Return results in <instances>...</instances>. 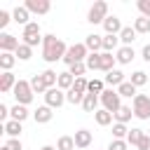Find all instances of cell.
Wrapping results in <instances>:
<instances>
[{
  "label": "cell",
  "instance_id": "1",
  "mask_svg": "<svg viewBox=\"0 0 150 150\" xmlns=\"http://www.w3.org/2000/svg\"><path fill=\"white\" fill-rule=\"evenodd\" d=\"M66 52H68L66 42H63L61 38H56L54 33H47V35L42 38V59H45L47 63H56V61H63Z\"/></svg>",
  "mask_w": 150,
  "mask_h": 150
},
{
  "label": "cell",
  "instance_id": "2",
  "mask_svg": "<svg viewBox=\"0 0 150 150\" xmlns=\"http://www.w3.org/2000/svg\"><path fill=\"white\" fill-rule=\"evenodd\" d=\"M87 56H89L87 45H84V42H75V45H70V47H68V52H66V56H63V63L70 68L73 63H84V61H87Z\"/></svg>",
  "mask_w": 150,
  "mask_h": 150
},
{
  "label": "cell",
  "instance_id": "3",
  "mask_svg": "<svg viewBox=\"0 0 150 150\" xmlns=\"http://www.w3.org/2000/svg\"><path fill=\"white\" fill-rule=\"evenodd\" d=\"M108 16H110V14H108V2H105V0H96V2L89 7V12H87V21H89L91 26H96V23L103 26V21H105Z\"/></svg>",
  "mask_w": 150,
  "mask_h": 150
},
{
  "label": "cell",
  "instance_id": "4",
  "mask_svg": "<svg viewBox=\"0 0 150 150\" xmlns=\"http://www.w3.org/2000/svg\"><path fill=\"white\" fill-rule=\"evenodd\" d=\"M42 38H45V35H42L38 21H30V23L23 28V33H21V42L28 45V47H38V45L42 42Z\"/></svg>",
  "mask_w": 150,
  "mask_h": 150
},
{
  "label": "cell",
  "instance_id": "5",
  "mask_svg": "<svg viewBox=\"0 0 150 150\" xmlns=\"http://www.w3.org/2000/svg\"><path fill=\"white\" fill-rule=\"evenodd\" d=\"M101 105H103V110H108V112H117L120 108H122V96L117 94V89H105L101 96Z\"/></svg>",
  "mask_w": 150,
  "mask_h": 150
},
{
  "label": "cell",
  "instance_id": "6",
  "mask_svg": "<svg viewBox=\"0 0 150 150\" xmlns=\"http://www.w3.org/2000/svg\"><path fill=\"white\" fill-rule=\"evenodd\" d=\"M131 110H134V117L150 120V96L148 94H136V98L131 101Z\"/></svg>",
  "mask_w": 150,
  "mask_h": 150
},
{
  "label": "cell",
  "instance_id": "7",
  "mask_svg": "<svg viewBox=\"0 0 150 150\" xmlns=\"http://www.w3.org/2000/svg\"><path fill=\"white\" fill-rule=\"evenodd\" d=\"M12 94H14L16 103H21V105L33 103V87H30V82H28V80H19V82H16V87L12 89Z\"/></svg>",
  "mask_w": 150,
  "mask_h": 150
},
{
  "label": "cell",
  "instance_id": "8",
  "mask_svg": "<svg viewBox=\"0 0 150 150\" xmlns=\"http://www.w3.org/2000/svg\"><path fill=\"white\" fill-rule=\"evenodd\" d=\"M63 103H66V91H61L59 87L47 89V94H45V105H49V108L54 110V108H61Z\"/></svg>",
  "mask_w": 150,
  "mask_h": 150
},
{
  "label": "cell",
  "instance_id": "9",
  "mask_svg": "<svg viewBox=\"0 0 150 150\" xmlns=\"http://www.w3.org/2000/svg\"><path fill=\"white\" fill-rule=\"evenodd\" d=\"M23 7H26L30 14H38V16H42V14H47V12L52 9L49 0H26Z\"/></svg>",
  "mask_w": 150,
  "mask_h": 150
},
{
  "label": "cell",
  "instance_id": "10",
  "mask_svg": "<svg viewBox=\"0 0 150 150\" xmlns=\"http://www.w3.org/2000/svg\"><path fill=\"white\" fill-rule=\"evenodd\" d=\"M19 38H14V35H9V33H2L0 35V52H9V54H14L16 49H19Z\"/></svg>",
  "mask_w": 150,
  "mask_h": 150
},
{
  "label": "cell",
  "instance_id": "11",
  "mask_svg": "<svg viewBox=\"0 0 150 150\" xmlns=\"http://www.w3.org/2000/svg\"><path fill=\"white\" fill-rule=\"evenodd\" d=\"M122 28H124V26H122L120 16H115V14H112V16H108V19L103 21V30H105V35H120V33H122Z\"/></svg>",
  "mask_w": 150,
  "mask_h": 150
},
{
  "label": "cell",
  "instance_id": "12",
  "mask_svg": "<svg viewBox=\"0 0 150 150\" xmlns=\"http://www.w3.org/2000/svg\"><path fill=\"white\" fill-rule=\"evenodd\" d=\"M115 59H117V63L120 66H127V63H131L134 59H136V52H134V47H120L117 52H115Z\"/></svg>",
  "mask_w": 150,
  "mask_h": 150
},
{
  "label": "cell",
  "instance_id": "13",
  "mask_svg": "<svg viewBox=\"0 0 150 150\" xmlns=\"http://www.w3.org/2000/svg\"><path fill=\"white\" fill-rule=\"evenodd\" d=\"M12 19H14L16 23H21V26L26 28V26L30 23V12H28V9L23 7V5H16V7L12 9Z\"/></svg>",
  "mask_w": 150,
  "mask_h": 150
},
{
  "label": "cell",
  "instance_id": "14",
  "mask_svg": "<svg viewBox=\"0 0 150 150\" xmlns=\"http://www.w3.org/2000/svg\"><path fill=\"white\" fill-rule=\"evenodd\" d=\"M84 45H87L89 54H98V49L103 52V35L91 33V35H87V38H84Z\"/></svg>",
  "mask_w": 150,
  "mask_h": 150
},
{
  "label": "cell",
  "instance_id": "15",
  "mask_svg": "<svg viewBox=\"0 0 150 150\" xmlns=\"http://www.w3.org/2000/svg\"><path fill=\"white\" fill-rule=\"evenodd\" d=\"M52 117H54V112L49 105H38V110H33V120L38 124H47V122H52Z\"/></svg>",
  "mask_w": 150,
  "mask_h": 150
},
{
  "label": "cell",
  "instance_id": "16",
  "mask_svg": "<svg viewBox=\"0 0 150 150\" xmlns=\"http://www.w3.org/2000/svg\"><path fill=\"white\" fill-rule=\"evenodd\" d=\"M16 82H19V80L14 77L12 70H9V73H2V75H0V91H2V94H9V91L16 87Z\"/></svg>",
  "mask_w": 150,
  "mask_h": 150
},
{
  "label": "cell",
  "instance_id": "17",
  "mask_svg": "<svg viewBox=\"0 0 150 150\" xmlns=\"http://www.w3.org/2000/svg\"><path fill=\"white\" fill-rule=\"evenodd\" d=\"M73 138H75V148H80V150L91 145V131L89 129H77Z\"/></svg>",
  "mask_w": 150,
  "mask_h": 150
},
{
  "label": "cell",
  "instance_id": "18",
  "mask_svg": "<svg viewBox=\"0 0 150 150\" xmlns=\"http://www.w3.org/2000/svg\"><path fill=\"white\" fill-rule=\"evenodd\" d=\"M28 115H30V112H28V108H26V105H21V103H16V105H12V108H9V120H16V122H21V124L28 120Z\"/></svg>",
  "mask_w": 150,
  "mask_h": 150
},
{
  "label": "cell",
  "instance_id": "19",
  "mask_svg": "<svg viewBox=\"0 0 150 150\" xmlns=\"http://www.w3.org/2000/svg\"><path fill=\"white\" fill-rule=\"evenodd\" d=\"M2 131H5L9 138H19L21 131H23V127H21V122H16V120H7V122L2 124Z\"/></svg>",
  "mask_w": 150,
  "mask_h": 150
},
{
  "label": "cell",
  "instance_id": "20",
  "mask_svg": "<svg viewBox=\"0 0 150 150\" xmlns=\"http://www.w3.org/2000/svg\"><path fill=\"white\" fill-rule=\"evenodd\" d=\"M122 82H127V80H124V73H122V70H117V68H115V70L105 73V84H110V87H115V89H117V87H120Z\"/></svg>",
  "mask_w": 150,
  "mask_h": 150
},
{
  "label": "cell",
  "instance_id": "21",
  "mask_svg": "<svg viewBox=\"0 0 150 150\" xmlns=\"http://www.w3.org/2000/svg\"><path fill=\"white\" fill-rule=\"evenodd\" d=\"M73 84H75V77H73L68 70L59 73V82H56V87H59L61 91H68V89H73Z\"/></svg>",
  "mask_w": 150,
  "mask_h": 150
},
{
  "label": "cell",
  "instance_id": "22",
  "mask_svg": "<svg viewBox=\"0 0 150 150\" xmlns=\"http://www.w3.org/2000/svg\"><path fill=\"white\" fill-rule=\"evenodd\" d=\"M30 87H33V94H47V82H45V77H42V73H38V75H33L30 77Z\"/></svg>",
  "mask_w": 150,
  "mask_h": 150
},
{
  "label": "cell",
  "instance_id": "23",
  "mask_svg": "<svg viewBox=\"0 0 150 150\" xmlns=\"http://www.w3.org/2000/svg\"><path fill=\"white\" fill-rule=\"evenodd\" d=\"M94 120H96V124H98V127H108V124H112L115 115H112V112H108V110H103V108H98V110L94 112Z\"/></svg>",
  "mask_w": 150,
  "mask_h": 150
},
{
  "label": "cell",
  "instance_id": "24",
  "mask_svg": "<svg viewBox=\"0 0 150 150\" xmlns=\"http://www.w3.org/2000/svg\"><path fill=\"white\" fill-rule=\"evenodd\" d=\"M136 35H138V33L134 30V26H124L122 33H120V42H122L124 47H131V42L136 40Z\"/></svg>",
  "mask_w": 150,
  "mask_h": 150
},
{
  "label": "cell",
  "instance_id": "25",
  "mask_svg": "<svg viewBox=\"0 0 150 150\" xmlns=\"http://www.w3.org/2000/svg\"><path fill=\"white\" fill-rule=\"evenodd\" d=\"M122 45H120V35H103V52H117Z\"/></svg>",
  "mask_w": 150,
  "mask_h": 150
},
{
  "label": "cell",
  "instance_id": "26",
  "mask_svg": "<svg viewBox=\"0 0 150 150\" xmlns=\"http://www.w3.org/2000/svg\"><path fill=\"white\" fill-rule=\"evenodd\" d=\"M115 63H117V59H115L110 52H101V70H103V73L115 70Z\"/></svg>",
  "mask_w": 150,
  "mask_h": 150
},
{
  "label": "cell",
  "instance_id": "27",
  "mask_svg": "<svg viewBox=\"0 0 150 150\" xmlns=\"http://www.w3.org/2000/svg\"><path fill=\"white\" fill-rule=\"evenodd\" d=\"M98 103H101V98L96 94H87L84 101H82V108H84V112H96L98 110Z\"/></svg>",
  "mask_w": 150,
  "mask_h": 150
},
{
  "label": "cell",
  "instance_id": "28",
  "mask_svg": "<svg viewBox=\"0 0 150 150\" xmlns=\"http://www.w3.org/2000/svg\"><path fill=\"white\" fill-rule=\"evenodd\" d=\"M14 63H16V56H14V54H9V52H0V68H2V73H9Z\"/></svg>",
  "mask_w": 150,
  "mask_h": 150
},
{
  "label": "cell",
  "instance_id": "29",
  "mask_svg": "<svg viewBox=\"0 0 150 150\" xmlns=\"http://www.w3.org/2000/svg\"><path fill=\"white\" fill-rule=\"evenodd\" d=\"M117 94H120L122 98H131V101H134V98H136V87L127 80V82H122V84L117 87Z\"/></svg>",
  "mask_w": 150,
  "mask_h": 150
},
{
  "label": "cell",
  "instance_id": "30",
  "mask_svg": "<svg viewBox=\"0 0 150 150\" xmlns=\"http://www.w3.org/2000/svg\"><path fill=\"white\" fill-rule=\"evenodd\" d=\"M131 115H134L131 105H122V108L115 112V122H120V124H127V122L131 120Z\"/></svg>",
  "mask_w": 150,
  "mask_h": 150
},
{
  "label": "cell",
  "instance_id": "31",
  "mask_svg": "<svg viewBox=\"0 0 150 150\" xmlns=\"http://www.w3.org/2000/svg\"><path fill=\"white\" fill-rule=\"evenodd\" d=\"M134 30L141 33V35H148V33H150V19H145V16L134 19Z\"/></svg>",
  "mask_w": 150,
  "mask_h": 150
},
{
  "label": "cell",
  "instance_id": "32",
  "mask_svg": "<svg viewBox=\"0 0 150 150\" xmlns=\"http://www.w3.org/2000/svg\"><path fill=\"white\" fill-rule=\"evenodd\" d=\"M129 82L138 89V87H143V84H148V75H145V70H134L131 73V77H129Z\"/></svg>",
  "mask_w": 150,
  "mask_h": 150
},
{
  "label": "cell",
  "instance_id": "33",
  "mask_svg": "<svg viewBox=\"0 0 150 150\" xmlns=\"http://www.w3.org/2000/svg\"><path fill=\"white\" fill-rule=\"evenodd\" d=\"M143 134H145L143 129H138V127H131V129H129V134H127V143H129V145H138V141L143 138Z\"/></svg>",
  "mask_w": 150,
  "mask_h": 150
},
{
  "label": "cell",
  "instance_id": "34",
  "mask_svg": "<svg viewBox=\"0 0 150 150\" xmlns=\"http://www.w3.org/2000/svg\"><path fill=\"white\" fill-rule=\"evenodd\" d=\"M14 56H16L19 61H28V59L33 56V47H28V45H23V42H21V45H19V49L14 52Z\"/></svg>",
  "mask_w": 150,
  "mask_h": 150
},
{
  "label": "cell",
  "instance_id": "35",
  "mask_svg": "<svg viewBox=\"0 0 150 150\" xmlns=\"http://www.w3.org/2000/svg\"><path fill=\"white\" fill-rule=\"evenodd\" d=\"M103 82L105 80H89V84H87V94H96V96H101L105 89H103Z\"/></svg>",
  "mask_w": 150,
  "mask_h": 150
},
{
  "label": "cell",
  "instance_id": "36",
  "mask_svg": "<svg viewBox=\"0 0 150 150\" xmlns=\"http://www.w3.org/2000/svg\"><path fill=\"white\" fill-rule=\"evenodd\" d=\"M84 96H87V94H80V91H75V89H68V91H66V101L73 103V105H82Z\"/></svg>",
  "mask_w": 150,
  "mask_h": 150
},
{
  "label": "cell",
  "instance_id": "37",
  "mask_svg": "<svg viewBox=\"0 0 150 150\" xmlns=\"http://www.w3.org/2000/svg\"><path fill=\"white\" fill-rule=\"evenodd\" d=\"M56 150H75V138L73 136H61L56 141Z\"/></svg>",
  "mask_w": 150,
  "mask_h": 150
},
{
  "label": "cell",
  "instance_id": "38",
  "mask_svg": "<svg viewBox=\"0 0 150 150\" xmlns=\"http://www.w3.org/2000/svg\"><path fill=\"white\" fill-rule=\"evenodd\" d=\"M84 63H87V70H101V52L98 54H89Z\"/></svg>",
  "mask_w": 150,
  "mask_h": 150
},
{
  "label": "cell",
  "instance_id": "39",
  "mask_svg": "<svg viewBox=\"0 0 150 150\" xmlns=\"http://www.w3.org/2000/svg\"><path fill=\"white\" fill-rule=\"evenodd\" d=\"M42 77H45V82H47V87H49V89H52V87H56V82H59V73H56V70H52V68L42 70Z\"/></svg>",
  "mask_w": 150,
  "mask_h": 150
},
{
  "label": "cell",
  "instance_id": "40",
  "mask_svg": "<svg viewBox=\"0 0 150 150\" xmlns=\"http://www.w3.org/2000/svg\"><path fill=\"white\" fill-rule=\"evenodd\" d=\"M127 134H129V129H127V124H120V122H115V124H112V138H120V141H127Z\"/></svg>",
  "mask_w": 150,
  "mask_h": 150
},
{
  "label": "cell",
  "instance_id": "41",
  "mask_svg": "<svg viewBox=\"0 0 150 150\" xmlns=\"http://www.w3.org/2000/svg\"><path fill=\"white\" fill-rule=\"evenodd\" d=\"M68 73L77 80V77H84V73H87V63H73L70 68H68Z\"/></svg>",
  "mask_w": 150,
  "mask_h": 150
},
{
  "label": "cell",
  "instance_id": "42",
  "mask_svg": "<svg viewBox=\"0 0 150 150\" xmlns=\"http://www.w3.org/2000/svg\"><path fill=\"white\" fill-rule=\"evenodd\" d=\"M2 148H5V150H23V143H21L19 138H7Z\"/></svg>",
  "mask_w": 150,
  "mask_h": 150
},
{
  "label": "cell",
  "instance_id": "43",
  "mask_svg": "<svg viewBox=\"0 0 150 150\" xmlns=\"http://www.w3.org/2000/svg\"><path fill=\"white\" fill-rule=\"evenodd\" d=\"M105 150H129V143L127 141H120V138H112Z\"/></svg>",
  "mask_w": 150,
  "mask_h": 150
},
{
  "label": "cell",
  "instance_id": "44",
  "mask_svg": "<svg viewBox=\"0 0 150 150\" xmlns=\"http://www.w3.org/2000/svg\"><path fill=\"white\" fill-rule=\"evenodd\" d=\"M136 7H138V12H141V16L150 19V0H138Z\"/></svg>",
  "mask_w": 150,
  "mask_h": 150
},
{
  "label": "cell",
  "instance_id": "45",
  "mask_svg": "<svg viewBox=\"0 0 150 150\" xmlns=\"http://www.w3.org/2000/svg\"><path fill=\"white\" fill-rule=\"evenodd\" d=\"M87 84H89V80H87V77H77V80H75V84H73V89H75V91H80V94H87Z\"/></svg>",
  "mask_w": 150,
  "mask_h": 150
},
{
  "label": "cell",
  "instance_id": "46",
  "mask_svg": "<svg viewBox=\"0 0 150 150\" xmlns=\"http://www.w3.org/2000/svg\"><path fill=\"white\" fill-rule=\"evenodd\" d=\"M9 21H14L12 19V14L9 12H5V9H0V28H7V23Z\"/></svg>",
  "mask_w": 150,
  "mask_h": 150
},
{
  "label": "cell",
  "instance_id": "47",
  "mask_svg": "<svg viewBox=\"0 0 150 150\" xmlns=\"http://www.w3.org/2000/svg\"><path fill=\"white\" fill-rule=\"evenodd\" d=\"M138 150H150V136L148 134H143V138L138 141V145H136Z\"/></svg>",
  "mask_w": 150,
  "mask_h": 150
},
{
  "label": "cell",
  "instance_id": "48",
  "mask_svg": "<svg viewBox=\"0 0 150 150\" xmlns=\"http://www.w3.org/2000/svg\"><path fill=\"white\" fill-rule=\"evenodd\" d=\"M7 117H9V108H7L5 103H0V120L7 122Z\"/></svg>",
  "mask_w": 150,
  "mask_h": 150
},
{
  "label": "cell",
  "instance_id": "49",
  "mask_svg": "<svg viewBox=\"0 0 150 150\" xmlns=\"http://www.w3.org/2000/svg\"><path fill=\"white\" fill-rule=\"evenodd\" d=\"M141 56H143V61H145V63H150V45H143Z\"/></svg>",
  "mask_w": 150,
  "mask_h": 150
},
{
  "label": "cell",
  "instance_id": "50",
  "mask_svg": "<svg viewBox=\"0 0 150 150\" xmlns=\"http://www.w3.org/2000/svg\"><path fill=\"white\" fill-rule=\"evenodd\" d=\"M40 150H56V148H54V145H42Z\"/></svg>",
  "mask_w": 150,
  "mask_h": 150
},
{
  "label": "cell",
  "instance_id": "51",
  "mask_svg": "<svg viewBox=\"0 0 150 150\" xmlns=\"http://www.w3.org/2000/svg\"><path fill=\"white\" fill-rule=\"evenodd\" d=\"M145 134H148V136H150V129H148V131H145Z\"/></svg>",
  "mask_w": 150,
  "mask_h": 150
},
{
  "label": "cell",
  "instance_id": "52",
  "mask_svg": "<svg viewBox=\"0 0 150 150\" xmlns=\"http://www.w3.org/2000/svg\"><path fill=\"white\" fill-rule=\"evenodd\" d=\"M0 150H5V148H0Z\"/></svg>",
  "mask_w": 150,
  "mask_h": 150
}]
</instances>
